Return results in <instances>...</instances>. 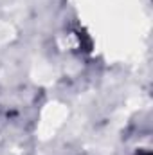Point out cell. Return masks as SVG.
I'll return each instance as SVG.
<instances>
[{
	"label": "cell",
	"mask_w": 153,
	"mask_h": 155,
	"mask_svg": "<svg viewBox=\"0 0 153 155\" xmlns=\"http://www.w3.org/2000/svg\"><path fill=\"white\" fill-rule=\"evenodd\" d=\"M135 155H151V153H150V152H137Z\"/></svg>",
	"instance_id": "6da1fadb"
}]
</instances>
